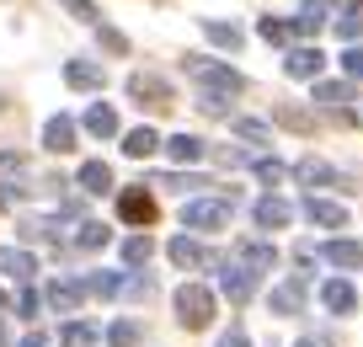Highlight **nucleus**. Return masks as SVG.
I'll return each instance as SVG.
<instances>
[{
	"label": "nucleus",
	"instance_id": "obj_1",
	"mask_svg": "<svg viewBox=\"0 0 363 347\" xmlns=\"http://www.w3.org/2000/svg\"><path fill=\"white\" fill-rule=\"evenodd\" d=\"M230 214H235V198H193L182 203V230H225Z\"/></svg>",
	"mask_w": 363,
	"mask_h": 347
},
{
	"label": "nucleus",
	"instance_id": "obj_2",
	"mask_svg": "<svg viewBox=\"0 0 363 347\" xmlns=\"http://www.w3.org/2000/svg\"><path fill=\"white\" fill-rule=\"evenodd\" d=\"M187 75L203 80V97H214V101H230L240 91V75L230 65H214V59H187Z\"/></svg>",
	"mask_w": 363,
	"mask_h": 347
},
{
	"label": "nucleus",
	"instance_id": "obj_3",
	"mask_svg": "<svg viewBox=\"0 0 363 347\" xmlns=\"http://www.w3.org/2000/svg\"><path fill=\"white\" fill-rule=\"evenodd\" d=\"M177 321L187 326V331H203V326L214 321V294H208L203 283H182L177 289Z\"/></svg>",
	"mask_w": 363,
	"mask_h": 347
},
{
	"label": "nucleus",
	"instance_id": "obj_4",
	"mask_svg": "<svg viewBox=\"0 0 363 347\" xmlns=\"http://www.w3.org/2000/svg\"><path fill=\"white\" fill-rule=\"evenodd\" d=\"M128 97H134L139 107H171V86L160 75H150V70H134V75H128Z\"/></svg>",
	"mask_w": 363,
	"mask_h": 347
},
{
	"label": "nucleus",
	"instance_id": "obj_5",
	"mask_svg": "<svg viewBox=\"0 0 363 347\" xmlns=\"http://www.w3.org/2000/svg\"><path fill=\"white\" fill-rule=\"evenodd\" d=\"M0 278H11V283H33L38 278V257L22 246H0Z\"/></svg>",
	"mask_w": 363,
	"mask_h": 347
},
{
	"label": "nucleus",
	"instance_id": "obj_6",
	"mask_svg": "<svg viewBox=\"0 0 363 347\" xmlns=\"http://www.w3.org/2000/svg\"><path fill=\"white\" fill-rule=\"evenodd\" d=\"M118 214H123L128 224H155V198H150L145 187H123L118 192Z\"/></svg>",
	"mask_w": 363,
	"mask_h": 347
},
{
	"label": "nucleus",
	"instance_id": "obj_7",
	"mask_svg": "<svg viewBox=\"0 0 363 347\" xmlns=\"http://www.w3.org/2000/svg\"><path fill=\"white\" fill-rule=\"evenodd\" d=\"M320 304H326L331 315H352L358 310V289H352L347 278H331V283H320Z\"/></svg>",
	"mask_w": 363,
	"mask_h": 347
},
{
	"label": "nucleus",
	"instance_id": "obj_8",
	"mask_svg": "<svg viewBox=\"0 0 363 347\" xmlns=\"http://www.w3.org/2000/svg\"><path fill=\"white\" fill-rule=\"evenodd\" d=\"M219 289H225V299H230V304H246L251 294H257V272H251V268H240V262H235V268H225Z\"/></svg>",
	"mask_w": 363,
	"mask_h": 347
},
{
	"label": "nucleus",
	"instance_id": "obj_9",
	"mask_svg": "<svg viewBox=\"0 0 363 347\" xmlns=\"http://www.w3.org/2000/svg\"><path fill=\"white\" fill-rule=\"evenodd\" d=\"M65 80H69L75 91H102V86H107V70L91 65V59H69V65H65Z\"/></svg>",
	"mask_w": 363,
	"mask_h": 347
},
{
	"label": "nucleus",
	"instance_id": "obj_10",
	"mask_svg": "<svg viewBox=\"0 0 363 347\" xmlns=\"http://www.w3.org/2000/svg\"><path fill=\"white\" fill-rule=\"evenodd\" d=\"M305 219H310V224H326V230H342V224H347V209L310 192V198H305Z\"/></svg>",
	"mask_w": 363,
	"mask_h": 347
},
{
	"label": "nucleus",
	"instance_id": "obj_11",
	"mask_svg": "<svg viewBox=\"0 0 363 347\" xmlns=\"http://www.w3.org/2000/svg\"><path fill=\"white\" fill-rule=\"evenodd\" d=\"M251 219H257V230H284V224L294 219V209H289L284 198H272V192H267V198L251 209Z\"/></svg>",
	"mask_w": 363,
	"mask_h": 347
},
{
	"label": "nucleus",
	"instance_id": "obj_12",
	"mask_svg": "<svg viewBox=\"0 0 363 347\" xmlns=\"http://www.w3.org/2000/svg\"><path fill=\"white\" fill-rule=\"evenodd\" d=\"M43 145L54 150V155H69V150H75V118H65V112L48 118L43 123Z\"/></svg>",
	"mask_w": 363,
	"mask_h": 347
},
{
	"label": "nucleus",
	"instance_id": "obj_13",
	"mask_svg": "<svg viewBox=\"0 0 363 347\" xmlns=\"http://www.w3.org/2000/svg\"><path fill=\"white\" fill-rule=\"evenodd\" d=\"M320 262H331V268H363V246L358 241H326V246H315Z\"/></svg>",
	"mask_w": 363,
	"mask_h": 347
},
{
	"label": "nucleus",
	"instance_id": "obj_14",
	"mask_svg": "<svg viewBox=\"0 0 363 347\" xmlns=\"http://www.w3.org/2000/svg\"><path fill=\"white\" fill-rule=\"evenodd\" d=\"M284 70H289L294 80H315L320 70H326V54H320V48H294V54L284 59Z\"/></svg>",
	"mask_w": 363,
	"mask_h": 347
},
{
	"label": "nucleus",
	"instance_id": "obj_15",
	"mask_svg": "<svg viewBox=\"0 0 363 347\" xmlns=\"http://www.w3.org/2000/svg\"><path fill=\"white\" fill-rule=\"evenodd\" d=\"M305 310V278H289L272 289V315H299Z\"/></svg>",
	"mask_w": 363,
	"mask_h": 347
},
{
	"label": "nucleus",
	"instance_id": "obj_16",
	"mask_svg": "<svg viewBox=\"0 0 363 347\" xmlns=\"http://www.w3.org/2000/svg\"><path fill=\"white\" fill-rule=\"evenodd\" d=\"M80 299H86V283H75V278H54V283H48V304H54V310L69 315Z\"/></svg>",
	"mask_w": 363,
	"mask_h": 347
},
{
	"label": "nucleus",
	"instance_id": "obj_17",
	"mask_svg": "<svg viewBox=\"0 0 363 347\" xmlns=\"http://www.w3.org/2000/svg\"><path fill=\"white\" fill-rule=\"evenodd\" d=\"M166 257L177 262V268H203V262H208V251L198 246L193 236H177V241H171V246H166Z\"/></svg>",
	"mask_w": 363,
	"mask_h": 347
},
{
	"label": "nucleus",
	"instance_id": "obj_18",
	"mask_svg": "<svg viewBox=\"0 0 363 347\" xmlns=\"http://www.w3.org/2000/svg\"><path fill=\"white\" fill-rule=\"evenodd\" d=\"M235 257H240V268L267 272L272 262H278V251H272V246H262V241H240V246H235Z\"/></svg>",
	"mask_w": 363,
	"mask_h": 347
},
{
	"label": "nucleus",
	"instance_id": "obj_19",
	"mask_svg": "<svg viewBox=\"0 0 363 347\" xmlns=\"http://www.w3.org/2000/svg\"><path fill=\"white\" fill-rule=\"evenodd\" d=\"M155 150H160V134H155V128H128V134H123V155L145 160V155H155Z\"/></svg>",
	"mask_w": 363,
	"mask_h": 347
},
{
	"label": "nucleus",
	"instance_id": "obj_20",
	"mask_svg": "<svg viewBox=\"0 0 363 347\" xmlns=\"http://www.w3.org/2000/svg\"><path fill=\"white\" fill-rule=\"evenodd\" d=\"M86 134H96V139H113L118 134V112L107 107V101H96V107L86 112Z\"/></svg>",
	"mask_w": 363,
	"mask_h": 347
},
{
	"label": "nucleus",
	"instance_id": "obj_21",
	"mask_svg": "<svg viewBox=\"0 0 363 347\" xmlns=\"http://www.w3.org/2000/svg\"><path fill=\"white\" fill-rule=\"evenodd\" d=\"M80 187L86 192H107L113 187V166H107V160H86V166H80Z\"/></svg>",
	"mask_w": 363,
	"mask_h": 347
},
{
	"label": "nucleus",
	"instance_id": "obj_22",
	"mask_svg": "<svg viewBox=\"0 0 363 347\" xmlns=\"http://www.w3.org/2000/svg\"><path fill=\"white\" fill-rule=\"evenodd\" d=\"M320 27H326V6H320V0H305V6H299V16H294V33L315 38Z\"/></svg>",
	"mask_w": 363,
	"mask_h": 347
},
{
	"label": "nucleus",
	"instance_id": "obj_23",
	"mask_svg": "<svg viewBox=\"0 0 363 347\" xmlns=\"http://www.w3.org/2000/svg\"><path fill=\"white\" fill-rule=\"evenodd\" d=\"M166 150H171V160H182V166H187V160H203V139L198 134H171Z\"/></svg>",
	"mask_w": 363,
	"mask_h": 347
},
{
	"label": "nucleus",
	"instance_id": "obj_24",
	"mask_svg": "<svg viewBox=\"0 0 363 347\" xmlns=\"http://www.w3.org/2000/svg\"><path fill=\"white\" fill-rule=\"evenodd\" d=\"M294 177H299V182H305V187H320V182H337V171H331V166H326V160H315V155H305V160H299V166H294Z\"/></svg>",
	"mask_w": 363,
	"mask_h": 347
},
{
	"label": "nucleus",
	"instance_id": "obj_25",
	"mask_svg": "<svg viewBox=\"0 0 363 347\" xmlns=\"http://www.w3.org/2000/svg\"><path fill=\"white\" fill-rule=\"evenodd\" d=\"M123 283H128V278H118V272H91V278H86V294H96V299H118V294H123Z\"/></svg>",
	"mask_w": 363,
	"mask_h": 347
},
{
	"label": "nucleus",
	"instance_id": "obj_26",
	"mask_svg": "<svg viewBox=\"0 0 363 347\" xmlns=\"http://www.w3.org/2000/svg\"><path fill=\"white\" fill-rule=\"evenodd\" d=\"M150 257H155V241H150V236H128L123 241V262H128V268H145Z\"/></svg>",
	"mask_w": 363,
	"mask_h": 347
},
{
	"label": "nucleus",
	"instance_id": "obj_27",
	"mask_svg": "<svg viewBox=\"0 0 363 347\" xmlns=\"http://www.w3.org/2000/svg\"><path fill=\"white\" fill-rule=\"evenodd\" d=\"M203 33L214 38L219 48H230V54L240 48V27H230V22H214V16H203Z\"/></svg>",
	"mask_w": 363,
	"mask_h": 347
},
{
	"label": "nucleus",
	"instance_id": "obj_28",
	"mask_svg": "<svg viewBox=\"0 0 363 347\" xmlns=\"http://www.w3.org/2000/svg\"><path fill=\"white\" fill-rule=\"evenodd\" d=\"M59 342L65 347H96V326L91 321H69L65 331H59Z\"/></svg>",
	"mask_w": 363,
	"mask_h": 347
},
{
	"label": "nucleus",
	"instance_id": "obj_29",
	"mask_svg": "<svg viewBox=\"0 0 363 347\" xmlns=\"http://www.w3.org/2000/svg\"><path fill=\"white\" fill-rule=\"evenodd\" d=\"M75 246H80V251H96V246H107V224H96V219H80V230H75Z\"/></svg>",
	"mask_w": 363,
	"mask_h": 347
},
{
	"label": "nucleus",
	"instance_id": "obj_30",
	"mask_svg": "<svg viewBox=\"0 0 363 347\" xmlns=\"http://www.w3.org/2000/svg\"><path fill=\"white\" fill-rule=\"evenodd\" d=\"M315 101L342 107V101H352V86H342V80H315Z\"/></svg>",
	"mask_w": 363,
	"mask_h": 347
},
{
	"label": "nucleus",
	"instance_id": "obj_31",
	"mask_svg": "<svg viewBox=\"0 0 363 347\" xmlns=\"http://www.w3.org/2000/svg\"><path fill=\"white\" fill-rule=\"evenodd\" d=\"M107 342H113V347H139V321H113Z\"/></svg>",
	"mask_w": 363,
	"mask_h": 347
},
{
	"label": "nucleus",
	"instance_id": "obj_32",
	"mask_svg": "<svg viewBox=\"0 0 363 347\" xmlns=\"http://www.w3.org/2000/svg\"><path fill=\"white\" fill-rule=\"evenodd\" d=\"M257 33L267 38V43H289V38H294V22H272V16H262Z\"/></svg>",
	"mask_w": 363,
	"mask_h": 347
},
{
	"label": "nucleus",
	"instance_id": "obj_33",
	"mask_svg": "<svg viewBox=\"0 0 363 347\" xmlns=\"http://www.w3.org/2000/svg\"><path fill=\"white\" fill-rule=\"evenodd\" d=\"M251 171H257L262 182H284V160H278V155H257V160H251Z\"/></svg>",
	"mask_w": 363,
	"mask_h": 347
},
{
	"label": "nucleus",
	"instance_id": "obj_34",
	"mask_svg": "<svg viewBox=\"0 0 363 347\" xmlns=\"http://www.w3.org/2000/svg\"><path fill=\"white\" fill-rule=\"evenodd\" d=\"M342 70H347L352 80H363V43H352L347 54H342Z\"/></svg>",
	"mask_w": 363,
	"mask_h": 347
},
{
	"label": "nucleus",
	"instance_id": "obj_35",
	"mask_svg": "<svg viewBox=\"0 0 363 347\" xmlns=\"http://www.w3.org/2000/svg\"><path fill=\"white\" fill-rule=\"evenodd\" d=\"M160 187H177V192H187V187H208L203 177H155Z\"/></svg>",
	"mask_w": 363,
	"mask_h": 347
},
{
	"label": "nucleus",
	"instance_id": "obj_36",
	"mask_svg": "<svg viewBox=\"0 0 363 347\" xmlns=\"http://www.w3.org/2000/svg\"><path fill=\"white\" fill-rule=\"evenodd\" d=\"M358 33H363V16H337V38H347V43H352Z\"/></svg>",
	"mask_w": 363,
	"mask_h": 347
},
{
	"label": "nucleus",
	"instance_id": "obj_37",
	"mask_svg": "<svg viewBox=\"0 0 363 347\" xmlns=\"http://www.w3.org/2000/svg\"><path fill=\"white\" fill-rule=\"evenodd\" d=\"M219 347H251V336H246V326H230L225 336H219Z\"/></svg>",
	"mask_w": 363,
	"mask_h": 347
},
{
	"label": "nucleus",
	"instance_id": "obj_38",
	"mask_svg": "<svg viewBox=\"0 0 363 347\" xmlns=\"http://www.w3.org/2000/svg\"><path fill=\"white\" fill-rule=\"evenodd\" d=\"M16 310L33 321V315H38V294H33V289H22V294H16Z\"/></svg>",
	"mask_w": 363,
	"mask_h": 347
},
{
	"label": "nucleus",
	"instance_id": "obj_39",
	"mask_svg": "<svg viewBox=\"0 0 363 347\" xmlns=\"http://www.w3.org/2000/svg\"><path fill=\"white\" fill-rule=\"evenodd\" d=\"M235 134L251 139V145H262V139H267V128H262V123H235Z\"/></svg>",
	"mask_w": 363,
	"mask_h": 347
},
{
	"label": "nucleus",
	"instance_id": "obj_40",
	"mask_svg": "<svg viewBox=\"0 0 363 347\" xmlns=\"http://www.w3.org/2000/svg\"><path fill=\"white\" fill-rule=\"evenodd\" d=\"M150 289H155L150 278H128V283H123V294H134V299H150Z\"/></svg>",
	"mask_w": 363,
	"mask_h": 347
},
{
	"label": "nucleus",
	"instance_id": "obj_41",
	"mask_svg": "<svg viewBox=\"0 0 363 347\" xmlns=\"http://www.w3.org/2000/svg\"><path fill=\"white\" fill-rule=\"evenodd\" d=\"M27 166V155H16V150H6V155H0V171H22Z\"/></svg>",
	"mask_w": 363,
	"mask_h": 347
},
{
	"label": "nucleus",
	"instance_id": "obj_42",
	"mask_svg": "<svg viewBox=\"0 0 363 347\" xmlns=\"http://www.w3.org/2000/svg\"><path fill=\"white\" fill-rule=\"evenodd\" d=\"M65 6H69V11H75V16H80V22H96V11H91L86 0H65Z\"/></svg>",
	"mask_w": 363,
	"mask_h": 347
},
{
	"label": "nucleus",
	"instance_id": "obj_43",
	"mask_svg": "<svg viewBox=\"0 0 363 347\" xmlns=\"http://www.w3.org/2000/svg\"><path fill=\"white\" fill-rule=\"evenodd\" d=\"M22 347H48V336H43V331H33V336H27Z\"/></svg>",
	"mask_w": 363,
	"mask_h": 347
},
{
	"label": "nucleus",
	"instance_id": "obj_44",
	"mask_svg": "<svg viewBox=\"0 0 363 347\" xmlns=\"http://www.w3.org/2000/svg\"><path fill=\"white\" fill-rule=\"evenodd\" d=\"M342 6H363V0H342Z\"/></svg>",
	"mask_w": 363,
	"mask_h": 347
},
{
	"label": "nucleus",
	"instance_id": "obj_45",
	"mask_svg": "<svg viewBox=\"0 0 363 347\" xmlns=\"http://www.w3.org/2000/svg\"><path fill=\"white\" fill-rule=\"evenodd\" d=\"M299 347H315V342H310V336H305V342H299Z\"/></svg>",
	"mask_w": 363,
	"mask_h": 347
},
{
	"label": "nucleus",
	"instance_id": "obj_46",
	"mask_svg": "<svg viewBox=\"0 0 363 347\" xmlns=\"http://www.w3.org/2000/svg\"><path fill=\"white\" fill-rule=\"evenodd\" d=\"M0 347H6V331H0Z\"/></svg>",
	"mask_w": 363,
	"mask_h": 347
}]
</instances>
